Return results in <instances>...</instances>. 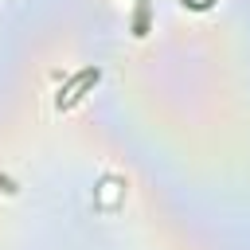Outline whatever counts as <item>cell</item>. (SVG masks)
Returning a JSON list of instances; mask_svg holds the SVG:
<instances>
[{"mask_svg": "<svg viewBox=\"0 0 250 250\" xmlns=\"http://www.w3.org/2000/svg\"><path fill=\"white\" fill-rule=\"evenodd\" d=\"M121 199H125V184H121L117 176H102V184H98V191H94V207H98V211H113Z\"/></svg>", "mask_w": 250, "mask_h": 250, "instance_id": "cell-1", "label": "cell"}, {"mask_svg": "<svg viewBox=\"0 0 250 250\" xmlns=\"http://www.w3.org/2000/svg\"><path fill=\"white\" fill-rule=\"evenodd\" d=\"M90 82H98V70H94V66H90V70H82V74H74V82L66 86V94H59V105H74Z\"/></svg>", "mask_w": 250, "mask_h": 250, "instance_id": "cell-2", "label": "cell"}]
</instances>
